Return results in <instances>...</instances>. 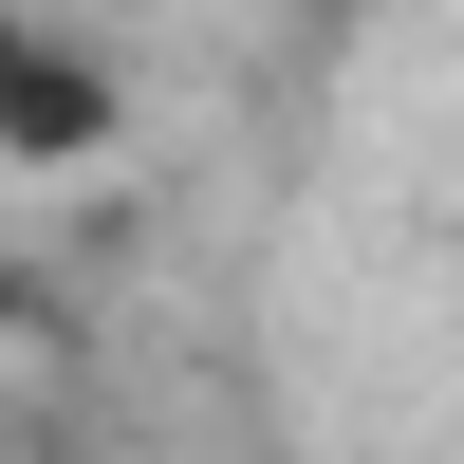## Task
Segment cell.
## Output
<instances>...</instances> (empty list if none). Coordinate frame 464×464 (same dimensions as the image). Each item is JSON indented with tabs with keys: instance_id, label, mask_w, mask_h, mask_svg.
Masks as SVG:
<instances>
[{
	"instance_id": "cell-1",
	"label": "cell",
	"mask_w": 464,
	"mask_h": 464,
	"mask_svg": "<svg viewBox=\"0 0 464 464\" xmlns=\"http://www.w3.org/2000/svg\"><path fill=\"white\" fill-rule=\"evenodd\" d=\"M111 149H130V74H111L93 37L37 19V37H19V74H0V168L74 186V168H111Z\"/></svg>"
},
{
	"instance_id": "cell-2",
	"label": "cell",
	"mask_w": 464,
	"mask_h": 464,
	"mask_svg": "<svg viewBox=\"0 0 464 464\" xmlns=\"http://www.w3.org/2000/svg\"><path fill=\"white\" fill-rule=\"evenodd\" d=\"M19 316H37V279H19V260H0V334H19Z\"/></svg>"
},
{
	"instance_id": "cell-3",
	"label": "cell",
	"mask_w": 464,
	"mask_h": 464,
	"mask_svg": "<svg viewBox=\"0 0 464 464\" xmlns=\"http://www.w3.org/2000/svg\"><path fill=\"white\" fill-rule=\"evenodd\" d=\"M19 37H37V19H19V0H0V74H19Z\"/></svg>"
}]
</instances>
